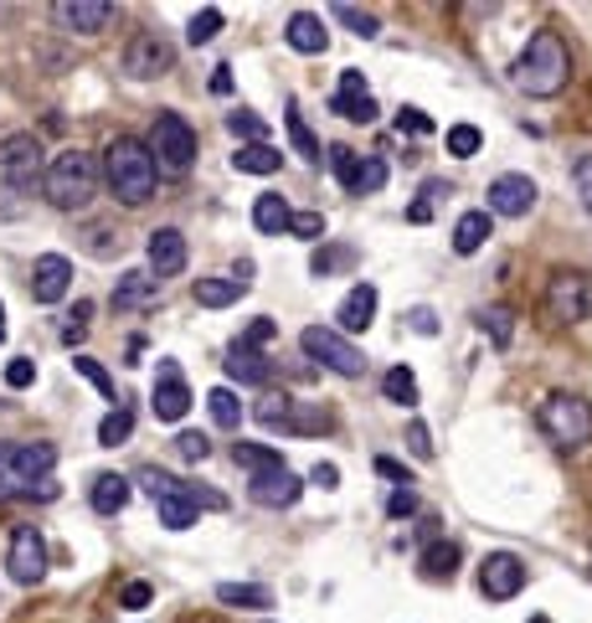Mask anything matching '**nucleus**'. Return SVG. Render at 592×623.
<instances>
[{
    "instance_id": "6e6552de",
    "label": "nucleus",
    "mask_w": 592,
    "mask_h": 623,
    "mask_svg": "<svg viewBox=\"0 0 592 623\" xmlns=\"http://www.w3.org/2000/svg\"><path fill=\"white\" fill-rule=\"evenodd\" d=\"M547 314L557 325L592 320V279L588 273H557V279L547 283Z\"/></svg>"
},
{
    "instance_id": "e433bc0d",
    "label": "nucleus",
    "mask_w": 592,
    "mask_h": 623,
    "mask_svg": "<svg viewBox=\"0 0 592 623\" xmlns=\"http://www.w3.org/2000/svg\"><path fill=\"white\" fill-rule=\"evenodd\" d=\"M454 567H459V541H438V547L423 551V572L428 578H454Z\"/></svg>"
},
{
    "instance_id": "6ab92c4d",
    "label": "nucleus",
    "mask_w": 592,
    "mask_h": 623,
    "mask_svg": "<svg viewBox=\"0 0 592 623\" xmlns=\"http://www.w3.org/2000/svg\"><path fill=\"white\" fill-rule=\"evenodd\" d=\"M186 413H191V392L180 382L176 361H160V376H155V417L160 423H180Z\"/></svg>"
},
{
    "instance_id": "ea45409f",
    "label": "nucleus",
    "mask_w": 592,
    "mask_h": 623,
    "mask_svg": "<svg viewBox=\"0 0 592 623\" xmlns=\"http://www.w3.org/2000/svg\"><path fill=\"white\" fill-rule=\"evenodd\" d=\"M341 268H355V248H314V258H310L314 279H330V273H341Z\"/></svg>"
},
{
    "instance_id": "20e7f679",
    "label": "nucleus",
    "mask_w": 592,
    "mask_h": 623,
    "mask_svg": "<svg viewBox=\"0 0 592 623\" xmlns=\"http://www.w3.org/2000/svg\"><path fill=\"white\" fill-rule=\"evenodd\" d=\"M536 423H541V433H547L557 448H567V454H578L582 444H592V402L578 397V392H551V397L541 402Z\"/></svg>"
},
{
    "instance_id": "603ef678",
    "label": "nucleus",
    "mask_w": 592,
    "mask_h": 623,
    "mask_svg": "<svg viewBox=\"0 0 592 623\" xmlns=\"http://www.w3.org/2000/svg\"><path fill=\"white\" fill-rule=\"evenodd\" d=\"M386 516L402 520V516H417V490H407V485H397L392 490V500H386Z\"/></svg>"
},
{
    "instance_id": "cd10ccee",
    "label": "nucleus",
    "mask_w": 592,
    "mask_h": 623,
    "mask_svg": "<svg viewBox=\"0 0 592 623\" xmlns=\"http://www.w3.org/2000/svg\"><path fill=\"white\" fill-rule=\"evenodd\" d=\"M479 330L489 335L495 351H510V341H516V314L505 310V304H489V310H479Z\"/></svg>"
},
{
    "instance_id": "b1692460",
    "label": "nucleus",
    "mask_w": 592,
    "mask_h": 623,
    "mask_svg": "<svg viewBox=\"0 0 592 623\" xmlns=\"http://www.w3.org/2000/svg\"><path fill=\"white\" fill-rule=\"evenodd\" d=\"M289 217H294V211H289V201H283L279 191H263L258 201H252V227H258V232H268V238L289 232Z\"/></svg>"
},
{
    "instance_id": "f8f14e48",
    "label": "nucleus",
    "mask_w": 592,
    "mask_h": 623,
    "mask_svg": "<svg viewBox=\"0 0 592 623\" xmlns=\"http://www.w3.org/2000/svg\"><path fill=\"white\" fill-rule=\"evenodd\" d=\"M170 62H176V52H170V42H160L155 31H139L129 46H124V73L129 77H160V73H170Z\"/></svg>"
},
{
    "instance_id": "864d4df0",
    "label": "nucleus",
    "mask_w": 592,
    "mask_h": 623,
    "mask_svg": "<svg viewBox=\"0 0 592 623\" xmlns=\"http://www.w3.org/2000/svg\"><path fill=\"white\" fill-rule=\"evenodd\" d=\"M31 382H37V361L15 356L11 366H6V386H15V392H21V386H31Z\"/></svg>"
},
{
    "instance_id": "423d86ee",
    "label": "nucleus",
    "mask_w": 592,
    "mask_h": 623,
    "mask_svg": "<svg viewBox=\"0 0 592 623\" xmlns=\"http://www.w3.org/2000/svg\"><path fill=\"white\" fill-rule=\"evenodd\" d=\"M149 155H155V170L165 176H186L196 160V129L180 114H160L155 134H149Z\"/></svg>"
},
{
    "instance_id": "c756f323",
    "label": "nucleus",
    "mask_w": 592,
    "mask_h": 623,
    "mask_svg": "<svg viewBox=\"0 0 592 623\" xmlns=\"http://www.w3.org/2000/svg\"><path fill=\"white\" fill-rule=\"evenodd\" d=\"M227 376H232L237 386H263L268 382V361L258 356V351H237L232 345V356H227Z\"/></svg>"
},
{
    "instance_id": "7ed1b4c3",
    "label": "nucleus",
    "mask_w": 592,
    "mask_h": 623,
    "mask_svg": "<svg viewBox=\"0 0 592 623\" xmlns=\"http://www.w3.org/2000/svg\"><path fill=\"white\" fill-rule=\"evenodd\" d=\"M42 191L58 211L89 207L93 191H98V165H93V155H83V149H62V155H52Z\"/></svg>"
},
{
    "instance_id": "f3484780",
    "label": "nucleus",
    "mask_w": 592,
    "mask_h": 623,
    "mask_svg": "<svg viewBox=\"0 0 592 623\" xmlns=\"http://www.w3.org/2000/svg\"><path fill=\"white\" fill-rule=\"evenodd\" d=\"M330 108H335L341 120H351V124H371V120H376V98H371L366 77L355 73V68H345V73H341V93L330 98Z\"/></svg>"
},
{
    "instance_id": "dca6fc26",
    "label": "nucleus",
    "mask_w": 592,
    "mask_h": 623,
    "mask_svg": "<svg viewBox=\"0 0 592 623\" xmlns=\"http://www.w3.org/2000/svg\"><path fill=\"white\" fill-rule=\"evenodd\" d=\"M145 258H149V279H176L180 268H186V238H180L176 227H155L145 242Z\"/></svg>"
},
{
    "instance_id": "bb28decb",
    "label": "nucleus",
    "mask_w": 592,
    "mask_h": 623,
    "mask_svg": "<svg viewBox=\"0 0 592 623\" xmlns=\"http://www.w3.org/2000/svg\"><path fill=\"white\" fill-rule=\"evenodd\" d=\"M155 304V279L149 273H124L114 289V310H145Z\"/></svg>"
},
{
    "instance_id": "8fccbe9b",
    "label": "nucleus",
    "mask_w": 592,
    "mask_h": 623,
    "mask_svg": "<svg viewBox=\"0 0 592 623\" xmlns=\"http://www.w3.org/2000/svg\"><path fill=\"white\" fill-rule=\"evenodd\" d=\"M330 165H335V176H341V186L351 191L355 170H361V155H355V149H345V145H335V149H330Z\"/></svg>"
},
{
    "instance_id": "aec40b11",
    "label": "nucleus",
    "mask_w": 592,
    "mask_h": 623,
    "mask_svg": "<svg viewBox=\"0 0 592 623\" xmlns=\"http://www.w3.org/2000/svg\"><path fill=\"white\" fill-rule=\"evenodd\" d=\"M283 42L294 46V52H304V58H320V52L330 46V31L314 11H294L289 15V27H283Z\"/></svg>"
},
{
    "instance_id": "4d7b16f0",
    "label": "nucleus",
    "mask_w": 592,
    "mask_h": 623,
    "mask_svg": "<svg viewBox=\"0 0 592 623\" xmlns=\"http://www.w3.org/2000/svg\"><path fill=\"white\" fill-rule=\"evenodd\" d=\"M407 448H413L417 459H433V433L423 428V423H413V428H407Z\"/></svg>"
},
{
    "instance_id": "3c124183",
    "label": "nucleus",
    "mask_w": 592,
    "mask_h": 623,
    "mask_svg": "<svg viewBox=\"0 0 592 623\" xmlns=\"http://www.w3.org/2000/svg\"><path fill=\"white\" fill-rule=\"evenodd\" d=\"M176 454H180V459H191V464H201V459L211 454L207 433H180V438H176Z\"/></svg>"
},
{
    "instance_id": "69168bd1",
    "label": "nucleus",
    "mask_w": 592,
    "mask_h": 623,
    "mask_svg": "<svg viewBox=\"0 0 592 623\" xmlns=\"http://www.w3.org/2000/svg\"><path fill=\"white\" fill-rule=\"evenodd\" d=\"M526 623H551V619H547V613H536V619H526Z\"/></svg>"
},
{
    "instance_id": "473e14b6",
    "label": "nucleus",
    "mask_w": 592,
    "mask_h": 623,
    "mask_svg": "<svg viewBox=\"0 0 592 623\" xmlns=\"http://www.w3.org/2000/svg\"><path fill=\"white\" fill-rule=\"evenodd\" d=\"M155 505H160V526H165V531H191L196 516H201L191 495H170V500H155Z\"/></svg>"
},
{
    "instance_id": "9d476101",
    "label": "nucleus",
    "mask_w": 592,
    "mask_h": 623,
    "mask_svg": "<svg viewBox=\"0 0 592 623\" xmlns=\"http://www.w3.org/2000/svg\"><path fill=\"white\" fill-rule=\"evenodd\" d=\"M520 588H526V562H520L516 551H489L485 567H479V593L489 603H510Z\"/></svg>"
},
{
    "instance_id": "2f4dec72",
    "label": "nucleus",
    "mask_w": 592,
    "mask_h": 623,
    "mask_svg": "<svg viewBox=\"0 0 592 623\" xmlns=\"http://www.w3.org/2000/svg\"><path fill=\"white\" fill-rule=\"evenodd\" d=\"M283 124H289V139H294L299 155H304L310 165H320V139H314V129L304 124V114H299L294 98H289V108H283Z\"/></svg>"
},
{
    "instance_id": "0e129e2a",
    "label": "nucleus",
    "mask_w": 592,
    "mask_h": 623,
    "mask_svg": "<svg viewBox=\"0 0 592 623\" xmlns=\"http://www.w3.org/2000/svg\"><path fill=\"white\" fill-rule=\"evenodd\" d=\"M0 345H6V304H0Z\"/></svg>"
},
{
    "instance_id": "13d9d810",
    "label": "nucleus",
    "mask_w": 592,
    "mask_h": 623,
    "mask_svg": "<svg viewBox=\"0 0 592 623\" xmlns=\"http://www.w3.org/2000/svg\"><path fill=\"white\" fill-rule=\"evenodd\" d=\"M310 485H320V490H335V485H341V469H335V464H314Z\"/></svg>"
},
{
    "instance_id": "052dcab7",
    "label": "nucleus",
    "mask_w": 592,
    "mask_h": 623,
    "mask_svg": "<svg viewBox=\"0 0 592 623\" xmlns=\"http://www.w3.org/2000/svg\"><path fill=\"white\" fill-rule=\"evenodd\" d=\"M407 325H413L417 335H438V320H433V310H413V314H407Z\"/></svg>"
},
{
    "instance_id": "de8ad7c7",
    "label": "nucleus",
    "mask_w": 592,
    "mask_h": 623,
    "mask_svg": "<svg viewBox=\"0 0 592 623\" xmlns=\"http://www.w3.org/2000/svg\"><path fill=\"white\" fill-rule=\"evenodd\" d=\"M289 232L304 242H320L325 238V217H320V211H294V217H289Z\"/></svg>"
},
{
    "instance_id": "79ce46f5",
    "label": "nucleus",
    "mask_w": 592,
    "mask_h": 623,
    "mask_svg": "<svg viewBox=\"0 0 592 623\" xmlns=\"http://www.w3.org/2000/svg\"><path fill=\"white\" fill-rule=\"evenodd\" d=\"M139 485H145L149 500H170V495H186V485H180L176 475H165V469H155V464H149V469H139Z\"/></svg>"
},
{
    "instance_id": "72a5a7b5",
    "label": "nucleus",
    "mask_w": 592,
    "mask_h": 623,
    "mask_svg": "<svg viewBox=\"0 0 592 623\" xmlns=\"http://www.w3.org/2000/svg\"><path fill=\"white\" fill-rule=\"evenodd\" d=\"M382 397L386 402H397V407H417V376L407 372V366H392V372L382 376Z\"/></svg>"
},
{
    "instance_id": "412c9836",
    "label": "nucleus",
    "mask_w": 592,
    "mask_h": 623,
    "mask_svg": "<svg viewBox=\"0 0 592 623\" xmlns=\"http://www.w3.org/2000/svg\"><path fill=\"white\" fill-rule=\"evenodd\" d=\"M335 320H341L345 335H355V330H371V320H376V289H371V283H355L351 294L341 299Z\"/></svg>"
},
{
    "instance_id": "f257e3e1",
    "label": "nucleus",
    "mask_w": 592,
    "mask_h": 623,
    "mask_svg": "<svg viewBox=\"0 0 592 623\" xmlns=\"http://www.w3.org/2000/svg\"><path fill=\"white\" fill-rule=\"evenodd\" d=\"M567 77H572V52H567L557 31H536L526 52L516 58V68H510V83L526 98H557L567 89Z\"/></svg>"
},
{
    "instance_id": "c9c22d12",
    "label": "nucleus",
    "mask_w": 592,
    "mask_h": 623,
    "mask_svg": "<svg viewBox=\"0 0 592 623\" xmlns=\"http://www.w3.org/2000/svg\"><path fill=\"white\" fill-rule=\"evenodd\" d=\"M129 433H134V413H129V407H108V417L98 423V444L118 448V444H129Z\"/></svg>"
},
{
    "instance_id": "c85d7f7f",
    "label": "nucleus",
    "mask_w": 592,
    "mask_h": 623,
    "mask_svg": "<svg viewBox=\"0 0 592 623\" xmlns=\"http://www.w3.org/2000/svg\"><path fill=\"white\" fill-rule=\"evenodd\" d=\"M232 459L248 469V475H273V469H289L279 448H263V444H232Z\"/></svg>"
},
{
    "instance_id": "393cba45",
    "label": "nucleus",
    "mask_w": 592,
    "mask_h": 623,
    "mask_svg": "<svg viewBox=\"0 0 592 623\" xmlns=\"http://www.w3.org/2000/svg\"><path fill=\"white\" fill-rule=\"evenodd\" d=\"M93 510H98V516H118V510H124V505H129V479L124 475H98L93 479Z\"/></svg>"
},
{
    "instance_id": "4be33fe9",
    "label": "nucleus",
    "mask_w": 592,
    "mask_h": 623,
    "mask_svg": "<svg viewBox=\"0 0 592 623\" xmlns=\"http://www.w3.org/2000/svg\"><path fill=\"white\" fill-rule=\"evenodd\" d=\"M489 232H495V217H489L485 207L464 211L459 222H454V252H459V258H474V252L489 242Z\"/></svg>"
},
{
    "instance_id": "e2e57ef3",
    "label": "nucleus",
    "mask_w": 592,
    "mask_h": 623,
    "mask_svg": "<svg viewBox=\"0 0 592 623\" xmlns=\"http://www.w3.org/2000/svg\"><path fill=\"white\" fill-rule=\"evenodd\" d=\"M211 93H217V98L232 93V68H217V73H211Z\"/></svg>"
},
{
    "instance_id": "f704fd0d",
    "label": "nucleus",
    "mask_w": 592,
    "mask_h": 623,
    "mask_svg": "<svg viewBox=\"0 0 592 623\" xmlns=\"http://www.w3.org/2000/svg\"><path fill=\"white\" fill-rule=\"evenodd\" d=\"M207 407H211V423L227 433H237V423H242V402H237L232 386H217V392H207Z\"/></svg>"
},
{
    "instance_id": "bf43d9fd",
    "label": "nucleus",
    "mask_w": 592,
    "mask_h": 623,
    "mask_svg": "<svg viewBox=\"0 0 592 623\" xmlns=\"http://www.w3.org/2000/svg\"><path fill=\"white\" fill-rule=\"evenodd\" d=\"M149 598H155V593H149V582H129V588H124V598H118V603H124V609H145Z\"/></svg>"
},
{
    "instance_id": "4468645a",
    "label": "nucleus",
    "mask_w": 592,
    "mask_h": 623,
    "mask_svg": "<svg viewBox=\"0 0 592 623\" xmlns=\"http://www.w3.org/2000/svg\"><path fill=\"white\" fill-rule=\"evenodd\" d=\"M67 289H73V263L62 252H42L31 263V299L37 304H58V299H67Z\"/></svg>"
},
{
    "instance_id": "37998d69",
    "label": "nucleus",
    "mask_w": 592,
    "mask_h": 623,
    "mask_svg": "<svg viewBox=\"0 0 592 623\" xmlns=\"http://www.w3.org/2000/svg\"><path fill=\"white\" fill-rule=\"evenodd\" d=\"M222 21H227V15L217 11V6H207V11H196V15H191V27H186V42H191V46H207L211 37L222 31Z\"/></svg>"
},
{
    "instance_id": "5701e85b",
    "label": "nucleus",
    "mask_w": 592,
    "mask_h": 623,
    "mask_svg": "<svg viewBox=\"0 0 592 623\" xmlns=\"http://www.w3.org/2000/svg\"><path fill=\"white\" fill-rule=\"evenodd\" d=\"M248 294V283L232 279V273H217V279H196V304L201 310H227L237 299Z\"/></svg>"
},
{
    "instance_id": "58836bf2",
    "label": "nucleus",
    "mask_w": 592,
    "mask_h": 623,
    "mask_svg": "<svg viewBox=\"0 0 592 623\" xmlns=\"http://www.w3.org/2000/svg\"><path fill=\"white\" fill-rule=\"evenodd\" d=\"M294 407H299V402H289L283 392H279V397H263V402H258V423H263V428H289V433H294Z\"/></svg>"
},
{
    "instance_id": "7c9ffc66",
    "label": "nucleus",
    "mask_w": 592,
    "mask_h": 623,
    "mask_svg": "<svg viewBox=\"0 0 592 623\" xmlns=\"http://www.w3.org/2000/svg\"><path fill=\"white\" fill-rule=\"evenodd\" d=\"M217 603H227V609H268L273 598L258 582H217Z\"/></svg>"
},
{
    "instance_id": "ddd939ff",
    "label": "nucleus",
    "mask_w": 592,
    "mask_h": 623,
    "mask_svg": "<svg viewBox=\"0 0 592 623\" xmlns=\"http://www.w3.org/2000/svg\"><path fill=\"white\" fill-rule=\"evenodd\" d=\"M6 464H11L15 490H31V485H42L58 469V444H15L6 448Z\"/></svg>"
},
{
    "instance_id": "a19ab883",
    "label": "nucleus",
    "mask_w": 592,
    "mask_h": 623,
    "mask_svg": "<svg viewBox=\"0 0 592 623\" xmlns=\"http://www.w3.org/2000/svg\"><path fill=\"white\" fill-rule=\"evenodd\" d=\"M444 145H448V155H459V160H474V155L485 149V134L474 129V124H454V129L444 134Z\"/></svg>"
},
{
    "instance_id": "5fc2aeb1",
    "label": "nucleus",
    "mask_w": 592,
    "mask_h": 623,
    "mask_svg": "<svg viewBox=\"0 0 592 623\" xmlns=\"http://www.w3.org/2000/svg\"><path fill=\"white\" fill-rule=\"evenodd\" d=\"M572 180H578V196H582V207H588V217H592V155H582V160L572 165Z\"/></svg>"
},
{
    "instance_id": "2eb2a0df",
    "label": "nucleus",
    "mask_w": 592,
    "mask_h": 623,
    "mask_svg": "<svg viewBox=\"0 0 592 623\" xmlns=\"http://www.w3.org/2000/svg\"><path fill=\"white\" fill-rule=\"evenodd\" d=\"M52 21L77 31V37H98V31H108V21H114V6H108V0H58V6H52Z\"/></svg>"
},
{
    "instance_id": "a878e982",
    "label": "nucleus",
    "mask_w": 592,
    "mask_h": 623,
    "mask_svg": "<svg viewBox=\"0 0 592 623\" xmlns=\"http://www.w3.org/2000/svg\"><path fill=\"white\" fill-rule=\"evenodd\" d=\"M279 149L273 145H237V155H232V170H242V176H273L279 170Z\"/></svg>"
},
{
    "instance_id": "f03ea898",
    "label": "nucleus",
    "mask_w": 592,
    "mask_h": 623,
    "mask_svg": "<svg viewBox=\"0 0 592 623\" xmlns=\"http://www.w3.org/2000/svg\"><path fill=\"white\" fill-rule=\"evenodd\" d=\"M104 176H108V186H114V196L124 201V207H145L149 196H155L160 170H155V155H149L145 139L118 134L114 145L104 149Z\"/></svg>"
},
{
    "instance_id": "4c0bfd02",
    "label": "nucleus",
    "mask_w": 592,
    "mask_h": 623,
    "mask_svg": "<svg viewBox=\"0 0 592 623\" xmlns=\"http://www.w3.org/2000/svg\"><path fill=\"white\" fill-rule=\"evenodd\" d=\"M382 186H386V160L382 155H366L361 170H355V180H351V196H376Z\"/></svg>"
},
{
    "instance_id": "a211bd4d",
    "label": "nucleus",
    "mask_w": 592,
    "mask_h": 623,
    "mask_svg": "<svg viewBox=\"0 0 592 623\" xmlns=\"http://www.w3.org/2000/svg\"><path fill=\"white\" fill-rule=\"evenodd\" d=\"M248 495H252V505H263V510H289V505L304 495V485H299L294 469H273V475H252Z\"/></svg>"
},
{
    "instance_id": "09e8293b",
    "label": "nucleus",
    "mask_w": 592,
    "mask_h": 623,
    "mask_svg": "<svg viewBox=\"0 0 592 623\" xmlns=\"http://www.w3.org/2000/svg\"><path fill=\"white\" fill-rule=\"evenodd\" d=\"M273 335H279V325H273V320H252V325L237 335V351H258V345H268Z\"/></svg>"
},
{
    "instance_id": "0eeeda50",
    "label": "nucleus",
    "mask_w": 592,
    "mask_h": 623,
    "mask_svg": "<svg viewBox=\"0 0 592 623\" xmlns=\"http://www.w3.org/2000/svg\"><path fill=\"white\" fill-rule=\"evenodd\" d=\"M299 345H304V356L320 361V366H325V372H335V376H361V372H366V351H355L341 330L310 325L304 335H299Z\"/></svg>"
},
{
    "instance_id": "680f3d73",
    "label": "nucleus",
    "mask_w": 592,
    "mask_h": 623,
    "mask_svg": "<svg viewBox=\"0 0 592 623\" xmlns=\"http://www.w3.org/2000/svg\"><path fill=\"white\" fill-rule=\"evenodd\" d=\"M376 475H386V479H397V485H413V475L402 469L397 459H376Z\"/></svg>"
},
{
    "instance_id": "9b49d317",
    "label": "nucleus",
    "mask_w": 592,
    "mask_h": 623,
    "mask_svg": "<svg viewBox=\"0 0 592 623\" xmlns=\"http://www.w3.org/2000/svg\"><path fill=\"white\" fill-rule=\"evenodd\" d=\"M536 207V180L510 170V176H495L485 191V211L489 217H526Z\"/></svg>"
},
{
    "instance_id": "39448f33",
    "label": "nucleus",
    "mask_w": 592,
    "mask_h": 623,
    "mask_svg": "<svg viewBox=\"0 0 592 623\" xmlns=\"http://www.w3.org/2000/svg\"><path fill=\"white\" fill-rule=\"evenodd\" d=\"M0 180H6L15 196L42 191L46 160H42V145H37L31 134H6V139H0Z\"/></svg>"
},
{
    "instance_id": "49530a36",
    "label": "nucleus",
    "mask_w": 592,
    "mask_h": 623,
    "mask_svg": "<svg viewBox=\"0 0 592 623\" xmlns=\"http://www.w3.org/2000/svg\"><path fill=\"white\" fill-rule=\"evenodd\" d=\"M73 372L83 376V382H93V386H98V392H104L108 402H118V392H114V376H108V372H104V366H98V361H93V356H73Z\"/></svg>"
},
{
    "instance_id": "a18cd8bd",
    "label": "nucleus",
    "mask_w": 592,
    "mask_h": 623,
    "mask_svg": "<svg viewBox=\"0 0 592 623\" xmlns=\"http://www.w3.org/2000/svg\"><path fill=\"white\" fill-rule=\"evenodd\" d=\"M227 129H232L237 139H248V145H268V124L258 120V114H248V108L227 114Z\"/></svg>"
},
{
    "instance_id": "6e6d98bb",
    "label": "nucleus",
    "mask_w": 592,
    "mask_h": 623,
    "mask_svg": "<svg viewBox=\"0 0 592 623\" xmlns=\"http://www.w3.org/2000/svg\"><path fill=\"white\" fill-rule=\"evenodd\" d=\"M397 129H407V134H433V120H428V114H423V108H413V104H407V108H402V114H397Z\"/></svg>"
},
{
    "instance_id": "1a4fd4ad",
    "label": "nucleus",
    "mask_w": 592,
    "mask_h": 623,
    "mask_svg": "<svg viewBox=\"0 0 592 623\" xmlns=\"http://www.w3.org/2000/svg\"><path fill=\"white\" fill-rule=\"evenodd\" d=\"M6 567H11V582L37 588L46 578V536L37 526H15L11 547H6Z\"/></svg>"
},
{
    "instance_id": "c03bdc74",
    "label": "nucleus",
    "mask_w": 592,
    "mask_h": 623,
    "mask_svg": "<svg viewBox=\"0 0 592 623\" xmlns=\"http://www.w3.org/2000/svg\"><path fill=\"white\" fill-rule=\"evenodd\" d=\"M335 21H345V27L361 37V42H371L376 31H382V21H376V11H361V6H335Z\"/></svg>"
}]
</instances>
